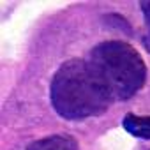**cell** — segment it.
I'll list each match as a JSON object with an SVG mask.
<instances>
[{
	"label": "cell",
	"mask_w": 150,
	"mask_h": 150,
	"mask_svg": "<svg viewBox=\"0 0 150 150\" xmlns=\"http://www.w3.org/2000/svg\"><path fill=\"white\" fill-rule=\"evenodd\" d=\"M27 150H78V143L71 136L55 134V136L32 141L27 146Z\"/></svg>",
	"instance_id": "3"
},
{
	"label": "cell",
	"mask_w": 150,
	"mask_h": 150,
	"mask_svg": "<svg viewBox=\"0 0 150 150\" xmlns=\"http://www.w3.org/2000/svg\"><path fill=\"white\" fill-rule=\"evenodd\" d=\"M124 129L136 136V138H143V139H150V117H136V115H127L122 120Z\"/></svg>",
	"instance_id": "4"
},
{
	"label": "cell",
	"mask_w": 150,
	"mask_h": 150,
	"mask_svg": "<svg viewBox=\"0 0 150 150\" xmlns=\"http://www.w3.org/2000/svg\"><path fill=\"white\" fill-rule=\"evenodd\" d=\"M113 97L90 60H67L51 81V104L67 120L103 115Z\"/></svg>",
	"instance_id": "1"
},
{
	"label": "cell",
	"mask_w": 150,
	"mask_h": 150,
	"mask_svg": "<svg viewBox=\"0 0 150 150\" xmlns=\"http://www.w3.org/2000/svg\"><path fill=\"white\" fill-rule=\"evenodd\" d=\"M139 7H141V11H143L145 21H146V27H148V34L143 37V41H145V48L150 51V0H145V2H141Z\"/></svg>",
	"instance_id": "5"
},
{
	"label": "cell",
	"mask_w": 150,
	"mask_h": 150,
	"mask_svg": "<svg viewBox=\"0 0 150 150\" xmlns=\"http://www.w3.org/2000/svg\"><path fill=\"white\" fill-rule=\"evenodd\" d=\"M90 62L110 90L113 101L131 99L146 80L141 55L124 41H106L90 53Z\"/></svg>",
	"instance_id": "2"
}]
</instances>
